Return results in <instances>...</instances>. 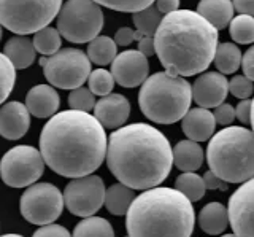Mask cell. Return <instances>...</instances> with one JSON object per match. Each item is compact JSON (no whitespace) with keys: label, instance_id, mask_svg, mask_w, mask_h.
<instances>
[{"label":"cell","instance_id":"cell-1","mask_svg":"<svg viewBox=\"0 0 254 237\" xmlns=\"http://www.w3.org/2000/svg\"><path fill=\"white\" fill-rule=\"evenodd\" d=\"M107 145L105 129L95 116L76 110L58 112L40 134L45 165L67 178L94 173L105 161Z\"/></svg>","mask_w":254,"mask_h":237},{"label":"cell","instance_id":"cell-2","mask_svg":"<svg viewBox=\"0 0 254 237\" xmlns=\"http://www.w3.org/2000/svg\"><path fill=\"white\" fill-rule=\"evenodd\" d=\"M105 159L119 183L133 191L159 186L173 167L169 139L146 123L127 124L113 131L108 139Z\"/></svg>","mask_w":254,"mask_h":237},{"label":"cell","instance_id":"cell-3","mask_svg":"<svg viewBox=\"0 0 254 237\" xmlns=\"http://www.w3.org/2000/svg\"><path fill=\"white\" fill-rule=\"evenodd\" d=\"M153 38L165 72L183 78L203 74L219 45L218 30L192 10L165 14Z\"/></svg>","mask_w":254,"mask_h":237},{"label":"cell","instance_id":"cell-4","mask_svg":"<svg viewBox=\"0 0 254 237\" xmlns=\"http://www.w3.org/2000/svg\"><path fill=\"white\" fill-rule=\"evenodd\" d=\"M194 225L192 202L169 186H156L135 196L126 213L129 237H190Z\"/></svg>","mask_w":254,"mask_h":237},{"label":"cell","instance_id":"cell-5","mask_svg":"<svg viewBox=\"0 0 254 237\" xmlns=\"http://www.w3.org/2000/svg\"><path fill=\"white\" fill-rule=\"evenodd\" d=\"M210 170L226 183L254 177V134L243 126H227L213 134L206 148Z\"/></svg>","mask_w":254,"mask_h":237},{"label":"cell","instance_id":"cell-6","mask_svg":"<svg viewBox=\"0 0 254 237\" xmlns=\"http://www.w3.org/2000/svg\"><path fill=\"white\" fill-rule=\"evenodd\" d=\"M192 102V88L183 77L157 72L148 77L138 92L141 113L159 124L178 123Z\"/></svg>","mask_w":254,"mask_h":237},{"label":"cell","instance_id":"cell-7","mask_svg":"<svg viewBox=\"0 0 254 237\" xmlns=\"http://www.w3.org/2000/svg\"><path fill=\"white\" fill-rule=\"evenodd\" d=\"M62 0H0V24L13 34L29 35L50 26Z\"/></svg>","mask_w":254,"mask_h":237},{"label":"cell","instance_id":"cell-8","mask_svg":"<svg viewBox=\"0 0 254 237\" xmlns=\"http://www.w3.org/2000/svg\"><path fill=\"white\" fill-rule=\"evenodd\" d=\"M103 11L94 0H67L56 16L58 30L70 43H89L103 27Z\"/></svg>","mask_w":254,"mask_h":237},{"label":"cell","instance_id":"cell-9","mask_svg":"<svg viewBox=\"0 0 254 237\" xmlns=\"http://www.w3.org/2000/svg\"><path fill=\"white\" fill-rule=\"evenodd\" d=\"M40 64L43 67V75L53 88L76 89L83 86L89 78L91 61L84 51L78 48H62L50 58H42Z\"/></svg>","mask_w":254,"mask_h":237},{"label":"cell","instance_id":"cell-10","mask_svg":"<svg viewBox=\"0 0 254 237\" xmlns=\"http://www.w3.org/2000/svg\"><path fill=\"white\" fill-rule=\"evenodd\" d=\"M45 172V161L38 148L18 145L0 159V177L11 188H27L37 183Z\"/></svg>","mask_w":254,"mask_h":237},{"label":"cell","instance_id":"cell-11","mask_svg":"<svg viewBox=\"0 0 254 237\" xmlns=\"http://www.w3.org/2000/svg\"><path fill=\"white\" fill-rule=\"evenodd\" d=\"M19 210L24 220L37 226H45L54 223L62 215L64 196L59 188L43 181L34 183L26 188L19 201Z\"/></svg>","mask_w":254,"mask_h":237},{"label":"cell","instance_id":"cell-12","mask_svg":"<svg viewBox=\"0 0 254 237\" xmlns=\"http://www.w3.org/2000/svg\"><path fill=\"white\" fill-rule=\"evenodd\" d=\"M105 183L99 175H86L71 178L64 189V205L70 213L76 217L87 218L99 212L105 199Z\"/></svg>","mask_w":254,"mask_h":237},{"label":"cell","instance_id":"cell-13","mask_svg":"<svg viewBox=\"0 0 254 237\" xmlns=\"http://www.w3.org/2000/svg\"><path fill=\"white\" fill-rule=\"evenodd\" d=\"M227 215L237 237H254V177L242 183L230 196Z\"/></svg>","mask_w":254,"mask_h":237},{"label":"cell","instance_id":"cell-14","mask_svg":"<svg viewBox=\"0 0 254 237\" xmlns=\"http://www.w3.org/2000/svg\"><path fill=\"white\" fill-rule=\"evenodd\" d=\"M149 74V62L138 50L119 53L111 62V75L123 88H137L145 83Z\"/></svg>","mask_w":254,"mask_h":237},{"label":"cell","instance_id":"cell-15","mask_svg":"<svg viewBox=\"0 0 254 237\" xmlns=\"http://www.w3.org/2000/svg\"><path fill=\"white\" fill-rule=\"evenodd\" d=\"M192 88V100L200 108H216L224 104L229 92L226 75L219 72H203L197 77Z\"/></svg>","mask_w":254,"mask_h":237},{"label":"cell","instance_id":"cell-16","mask_svg":"<svg viewBox=\"0 0 254 237\" xmlns=\"http://www.w3.org/2000/svg\"><path fill=\"white\" fill-rule=\"evenodd\" d=\"M94 116L103 129H119L130 116V102L126 96L111 92L100 97L94 105Z\"/></svg>","mask_w":254,"mask_h":237},{"label":"cell","instance_id":"cell-17","mask_svg":"<svg viewBox=\"0 0 254 237\" xmlns=\"http://www.w3.org/2000/svg\"><path fill=\"white\" fill-rule=\"evenodd\" d=\"M30 128V113L18 100L6 102L0 107V136L6 140H19Z\"/></svg>","mask_w":254,"mask_h":237},{"label":"cell","instance_id":"cell-18","mask_svg":"<svg viewBox=\"0 0 254 237\" xmlns=\"http://www.w3.org/2000/svg\"><path fill=\"white\" fill-rule=\"evenodd\" d=\"M216 121L213 112L206 108H189L188 113L181 118V129L188 140L192 142H206L213 137Z\"/></svg>","mask_w":254,"mask_h":237},{"label":"cell","instance_id":"cell-19","mask_svg":"<svg viewBox=\"0 0 254 237\" xmlns=\"http://www.w3.org/2000/svg\"><path fill=\"white\" fill-rule=\"evenodd\" d=\"M24 105L35 118H51L58 113L61 97L51 84H37L29 89Z\"/></svg>","mask_w":254,"mask_h":237},{"label":"cell","instance_id":"cell-20","mask_svg":"<svg viewBox=\"0 0 254 237\" xmlns=\"http://www.w3.org/2000/svg\"><path fill=\"white\" fill-rule=\"evenodd\" d=\"M3 54L11 62V66L18 70L30 67L37 59V51L34 48V43H32V40L27 35L11 37L3 46Z\"/></svg>","mask_w":254,"mask_h":237},{"label":"cell","instance_id":"cell-21","mask_svg":"<svg viewBox=\"0 0 254 237\" xmlns=\"http://www.w3.org/2000/svg\"><path fill=\"white\" fill-rule=\"evenodd\" d=\"M197 13L216 30H222L234 18V5L232 0H200L197 3Z\"/></svg>","mask_w":254,"mask_h":237},{"label":"cell","instance_id":"cell-22","mask_svg":"<svg viewBox=\"0 0 254 237\" xmlns=\"http://www.w3.org/2000/svg\"><path fill=\"white\" fill-rule=\"evenodd\" d=\"M173 164L181 172H195L203 164V148L192 140H181L172 148Z\"/></svg>","mask_w":254,"mask_h":237},{"label":"cell","instance_id":"cell-23","mask_svg":"<svg viewBox=\"0 0 254 237\" xmlns=\"http://www.w3.org/2000/svg\"><path fill=\"white\" fill-rule=\"evenodd\" d=\"M198 225L203 233L210 236H218L226 231L229 226L227 207L221 202H210L198 213Z\"/></svg>","mask_w":254,"mask_h":237},{"label":"cell","instance_id":"cell-24","mask_svg":"<svg viewBox=\"0 0 254 237\" xmlns=\"http://www.w3.org/2000/svg\"><path fill=\"white\" fill-rule=\"evenodd\" d=\"M133 199H135L133 189L123 183H115L105 189L103 204H105V207L110 213L119 217V215H126Z\"/></svg>","mask_w":254,"mask_h":237},{"label":"cell","instance_id":"cell-25","mask_svg":"<svg viewBox=\"0 0 254 237\" xmlns=\"http://www.w3.org/2000/svg\"><path fill=\"white\" fill-rule=\"evenodd\" d=\"M86 56L95 66H108L118 56V45L113 38L107 35H97L87 45Z\"/></svg>","mask_w":254,"mask_h":237},{"label":"cell","instance_id":"cell-26","mask_svg":"<svg viewBox=\"0 0 254 237\" xmlns=\"http://www.w3.org/2000/svg\"><path fill=\"white\" fill-rule=\"evenodd\" d=\"M214 66H216L218 72L222 75L235 74L242 66V51L235 43H219L216 53H214Z\"/></svg>","mask_w":254,"mask_h":237},{"label":"cell","instance_id":"cell-27","mask_svg":"<svg viewBox=\"0 0 254 237\" xmlns=\"http://www.w3.org/2000/svg\"><path fill=\"white\" fill-rule=\"evenodd\" d=\"M71 237H115V229L108 220L92 215L79 221Z\"/></svg>","mask_w":254,"mask_h":237},{"label":"cell","instance_id":"cell-28","mask_svg":"<svg viewBox=\"0 0 254 237\" xmlns=\"http://www.w3.org/2000/svg\"><path fill=\"white\" fill-rule=\"evenodd\" d=\"M175 189L180 191L190 202L200 201L206 191L203 178L194 172H183L181 175H178V178L175 180Z\"/></svg>","mask_w":254,"mask_h":237},{"label":"cell","instance_id":"cell-29","mask_svg":"<svg viewBox=\"0 0 254 237\" xmlns=\"http://www.w3.org/2000/svg\"><path fill=\"white\" fill-rule=\"evenodd\" d=\"M32 43H34L35 51L43 54L45 58H50L61 50L62 37L58 29L48 26L34 34V40H32Z\"/></svg>","mask_w":254,"mask_h":237},{"label":"cell","instance_id":"cell-30","mask_svg":"<svg viewBox=\"0 0 254 237\" xmlns=\"http://www.w3.org/2000/svg\"><path fill=\"white\" fill-rule=\"evenodd\" d=\"M162 18L164 16L161 14V11H159L154 5H149L148 8L132 14V21L135 27H137L138 32L145 37H154Z\"/></svg>","mask_w":254,"mask_h":237},{"label":"cell","instance_id":"cell-31","mask_svg":"<svg viewBox=\"0 0 254 237\" xmlns=\"http://www.w3.org/2000/svg\"><path fill=\"white\" fill-rule=\"evenodd\" d=\"M229 32L232 40L240 45L254 43V18L248 14H238L229 24Z\"/></svg>","mask_w":254,"mask_h":237},{"label":"cell","instance_id":"cell-32","mask_svg":"<svg viewBox=\"0 0 254 237\" xmlns=\"http://www.w3.org/2000/svg\"><path fill=\"white\" fill-rule=\"evenodd\" d=\"M87 84H89V91L94 96H108L115 88V78L111 72L105 69H95L89 74L87 78Z\"/></svg>","mask_w":254,"mask_h":237},{"label":"cell","instance_id":"cell-33","mask_svg":"<svg viewBox=\"0 0 254 237\" xmlns=\"http://www.w3.org/2000/svg\"><path fill=\"white\" fill-rule=\"evenodd\" d=\"M14 83H16V69L5 58V54L0 53V105L11 94Z\"/></svg>","mask_w":254,"mask_h":237},{"label":"cell","instance_id":"cell-34","mask_svg":"<svg viewBox=\"0 0 254 237\" xmlns=\"http://www.w3.org/2000/svg\"><path fill=\"white\" fill-rule=\"evenodd\" d=\"M100 6H105L113 11H123V13H137L148 8L153 5L156 0H94Z\"/></svg>","mask_w":254,"mask_h":237},{"label":"cell","instance_id":"cell-35","mask_svg":"<svg viewBox=\"0 0 254 237\" xmlns=\"http://www.w3.org/2000/svg\"><path fill=\"white\" fill-rule=\"evenodd\" d=\"M67 102H68L70 110L89 113L91 110H94V105L97 100H95V96L89 91V88L79 86V88H76V89H71Z\"/></svg>","mask_w":254,"mask_h":237},{"label":"cell","instance_id":"cell-36","mask_svg":"<svg viewBox=\"0 0 254 237\" xmlns=\"http://www.w3.org/2000/svg\"><path fill=\"white\" fill-rule=\"evenodd\" d=\"M254 91V83L248 80L245 75H235L232 80L229 81V92L237 99H250Z\"/></svg>","mask_w":254,"mask_h":237},{"label":"cell","instance_id":"cell-37","mask_svg":"<svg viewBox=\"0 0 254 237\" xmlns=\"http://www.w3.org/2000/svg\"><path fill=\"white\" fill-rule=\"evenodd\" d=\"M214 121L221 126H230L235 120V108L230 104H221L213 112Z\"/></svg>","mask_w":254,"mask_h":237},{"label":"cell","instance_id":"cell-38","mask_svg":"<svg viewBox=\"0 0 254 237\" xmlns=\"http://www.w3.org/2000/svg\"><path fill=\"white\" fill-rule=\"evenodd\" d=\"M32 237H71V234L67 228L51 223V225L40 226Z\"/></svg>","mask_w":254,"mask_h":237},{"label":"cell","instance_id":"cell-39","mask_svg":"<svg viewBox=\"0 0 254 237\" xmlns=\"http://www.w3.org/2000/svg\"><path fill=\"white\" fill-rule=\"evenodd\" d=\"M235 118L242 124H250L251 120V99H243L235 107Z\"/></svg>","mask_w":254,"mask_h":237},{"label":"cell","instance_id":"cell-40","mask_svg":"<svg viewBox=\"0 0 254 237\" xmlns=\"http://www.w3.org/2000/svg\"><path fill=\"white\" fill-rule=\"evenodd\" d=\"M242 67H243L245 77L254 83V45L250 46L242 56Z\"/></svg>","mask_w":254,"mask_h":237},{"label":"cell","instance_id":"cell-41","mask_svg":"<svg viewBox=\"0 0 254 237\" xmlns=\"http://www.w3.org/2000/svg\"><path fill=\"white\" fill-rule=\"evenodd\" d=\"M203 178V185H205V189H221V191H226L229 188V183L226 181H222L219 177H216L211 170L205 172V175L202 177Z\"/></svg>","mask_w":254,"mask_h":237},{"label":"cell","instance_id":"cell-42","mask_svg":"<svg viewBox=\"0 0 254 237\" xmlns=\"http://www.w3.org/2000/svg\"><path fill=\"white\" fill-rule=\"evenodd\" d=\"M135 40V30L130 27H121L115 34V43L118 46H129Z\"/></svg>","mask_w":254,"mask_h":237},{"label":"cell","instance_id":"cell-43","mask_svg":"<svg viewBox=\"0 0 254 237\" xmlns=\"http://www.w3.org/2000/svg\"><path fill=\"white\" fill-rule=\"evenodd\" d=\"M234 11L238 14H248L254 18V0H232Z\"/></svg>","mask_w":254,"mask_h":237},{"label":"cell","instance_id":"cell-44","mask_svg":"<svg viewBox=\"0 0 254 237\" xmlns=\"http://www.w3.org/2000/svg\"><path fill=\"white\" fill-rule=\"evenodd\" d=\"M181 0H156V8L161 11V14H169L180 10Z\"/></svg>","mask_w":254,"mask_h":237},{"label":"cell","instance_id":"cell-45","mask_svg":"<svg viewBox=\"0 0 254 237\" xmlns=\"http://www.w3.org/2000/svg\"><path fill=\"white\" fill-rule=\"evenodd\" d=\"M138 51L145 58H149V56H153V54H156L154 38L153 37H143L141 40H138Z\"/></svg>","mask_w":254,"mask_h":237},{"label":"cell","instance_id":"cell-46","mask_svg":"<svg viewBox=\"0 0 254 237\" xmlns=\"http://www.w3.org/2000/svg\"><path fill=\"white\" fill-rule=\"evenodd\" d=\"M250 124H251L253 134H254V99L251 100V120H250Z\"/></svg>","mask_w":254,"mask_h":237},{"label":"cell","instance_id":"cell-47","mask_svg":"<svg viewBox=\"0 0 254 237\" xmlns=\"http://www.w3.org/2000/svg\"><path fill=\"white\" fill-rule=\"evenodd\" d=\"M0 237H24L21 234H5V236H0Z\"/></svg>","mask_w":254,"mask_h":237},{"label":"cell","instance_id":"cell-48","mask_svg":"<svg viewBox=\"0 0 254 237\" xmlns=\"http://www.w3.org/2000/svg\"><path fill=\"white\" fill-rule=\"evenodd\" d=\"M221 237H237L235 234H224V236H221Z\"/></svg>","mask_w":254,"mask_h":237},{"label":"cell","instance_id":"cell-49","mask_svg":"<svg viewBox=\"0 0 254 237\" xmlns=\"http://www.w3.org/2000/svg\"><path fill=\"white\" fill-rule=\"evenodd\" d=\"M2 34H3V30H2V24H0V40H2Z\"/></svg>","mask_w":254,"mask_h":237},{"label":"cell","instance_id":"cell-50","mask_svg":"<svg viewBox=\"0 0 254 237\" xmlns=\"http://www.w3.org/2000/svg\"><path fill=\"white\" fill-rule=\"evenodd\" d=\"M126 237H129V236H126Z\"/></svg>","mask_w":254,"mask_h":237}]
</instances>
